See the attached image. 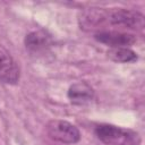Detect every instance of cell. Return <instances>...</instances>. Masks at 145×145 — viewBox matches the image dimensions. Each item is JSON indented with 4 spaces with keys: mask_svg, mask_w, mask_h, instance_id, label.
<instances>
[{
    "mask_svg": "<svg viewBox=\"0 0 145 145\" xmlns=\"http://www.w3.org/2000/svg\"><path fill=\"white\" fill-rule=\"evenodd\" d=\"M95 134L108 145H140L142 142L138 133L113 125H100L95 128Z\"/></svg>",
    "mask_w": 145,
    "mask_h": 145,
    "instance_id": "cell-1",
    "label": "cell"
},
{
    "mask_svg": "<svg viewBox=\"0 0 145 145\" xmlns=\"http://www.w3.org/2000/svg\"><path fill=\"white\" fill-rule=\"evenodd\" d=\"M103 22H106L111 25L128 27L134 29H142L145 24L144 16L140 12L129 9L102 10L101 24Z\"/></svg>",
    "mask_w": 145,
    "mask_h": 145,
    "instance_id": "cell-2",
    "label": "cell"
},
{
    "mask_svg": "<svg viewBox=\"0 0 145 145\" xmlns=\"http://www.w3.org/2000/svg\"><path fill=\"white\" fill-rule=\"evenodd\" d=\"M48 135L62 144H75L80 139V133L78 128L65 120H50L46 125Z\"/></svg>",
    "mask_w": 145,
    "mask_h": 145,
    "instance_id": "cell-3",
    "label": "cell"
},
{
    "mask_svg": "<svg viewBox=\"0 0 145 145\" xmlns=\"http://www.w3.org/2000/svg\"><path fill=\"white\" fill-rule=\"evenodd\" d=\"M19 79V67L10 53L0 45V82L16 84Z\"/></svg>",
    "mask_w": 145,
    "mask_h": 145,
    "instance_id": "cell-4",
    "label": "cell"
},
{
    "mask_svg": "<svg viewBox=\"0 0 145 145\" xmlns=\"http://www.w3.org/2000/svg\"><path fill=\"white\" fill-rule=\"evenodd\" d=\"M95 39L104 43L106 45H110L111 48H127L128 45H131L136 42V37L128 33H121V32H100L95 34Z\"/></svg>",
    "mask_w": 145,
    "mask_h": 145,
    "instance_id": "cell-5",
    "label": "cell"
},
{
    "mask_svg": "<svg viewBox=\"0 0 145 145\" xmlns=\"http://www.w3.org/2000/svg\"><path fill=\"white\" fill-rule=\"evenodd\" d=\"M67 96L74 104H85L93 99L94 91L87 83L78 82L69 87Z\"/></svg>",
    "mask_w": 145,
    "mask_h": 145,
    "instance_id": "cell-6",
    "label": "cell"
},
{
    "mask_svg": "<svg viewBox=\"0 0 145 145\" xmlns=\"http://www.w3.org/2000/svg\"><path fill=\"white\" fill-rule=\"evenodd\" d=\"M108 57L116 62H133L137 60L136 53L129 48H110L106 52Z\"/></svg>",
    "mask_w": 145,
    "mask_h": 145,
    "instance_id": "cell-7",
    "label": "cell"
},
{
    "mask_svg": "<svg viewBox=\"0 0 145 145\" xmlns=\"http://www.w3.org/2000/svg\"><path fill=\"white\" fill-rule=\"evenodd\" d=\"M50 43V37L44 33V32H32L25 37V44L26 48L31 50H40L49 45Z\"/></svg>",
    "mask_w": 145,
    "mask_h": 145,
    "instance_id": "cell-8",
    "label": "cell"
}]
</instances>
